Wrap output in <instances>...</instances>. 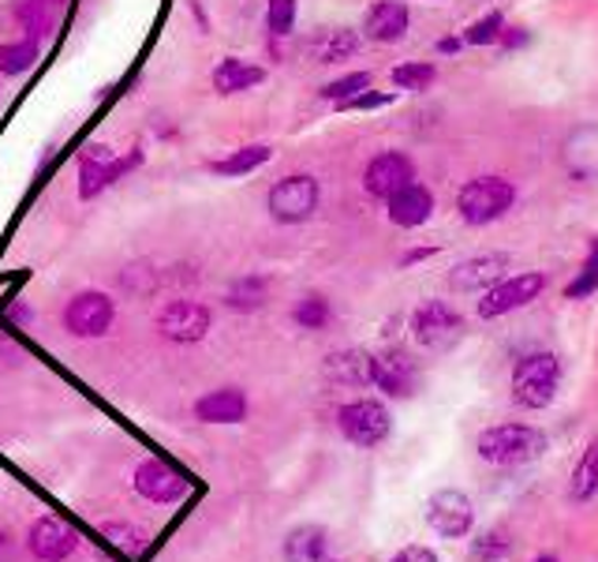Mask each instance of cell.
I'll return each mask as SVG.
<instances>
[{"mask_svg": "<svg viewBox=\"0 0 598 562\" xmlns=\"http://www.w3.org/2000/svg\"><path fill=\"white\" fill-rule=\"evenodd\" d=\"M546 289V274L528 270V274H512V278L494 282L490 289H482L479 296V319H501L509 312L528 308L531 300H539V293Z\"/></svg>", "mask_w": 598, "mask_h": 562, "instance_id": "52a82bcc", "label": "cell"}, {"mask_svg": "<svg viewBox=\"0 0 598 562\" xmlns=\"http://www.w3.org/2000/svg\"><path fill=\"white\" fill-rule=\"evenodd\" d=\"M195 416L202 424H240L247 421V394L240 386H218L195 402Z\"/></svg>", "mask_w": 598, "mask_h": 562, "instance_id": "ac0fdd59", "label": "cell"}, {"mask_svg": "<svg viewBox=\"0 0 598 562\" xmlns=\"http://www.w3.org/2000/svg\"><path fill=\"white\" fill-rule=\"evenodd\" d=\"M262 79H266V68L251 65V60L243 57H229L213 68V90H218V95H243V90L259 87Z\"/></svg>", "mask_w": 598, "mask_h": 562, "instance_id": "44dd1931", "label": "cell"}, {"mask_svg": "<svg viewBox=\"0 0 598 562\" xmlns=\"http://www.w3.org/2000/svg\"><path fill=\"white\" fill-rule=\"evenodd\" d=\"M460 49V38H441L438 42V53H457Z\"/></svg>", "mask_w": 598, "mask_h": 562, "instance_id": "60d3db41", "label": "cell"}, {"mask_svg": "<svg viewBox=\"0 0 598 562\" xmlns=\"http://www.w3.org/2000/svg\"><path fill=\"white\" fill-rule=\"evenodd\" d=\"M292 319L296 326H303V331H322V326H329V319H333V308H329L326 296L311 293L292 308Z\"/></svg>", "mask_w": 598, "mask_h": 562, "instance_id": "f546056e", "label": "cell"}, {"mask_svg": "<svg viewBox=\"0 0 598 562\" xmlns=\"http://www.w3.org/2000/svg\"><path fill=\"white\" fill-rule=\"evenodd\" d=\"M370 383L389 397H408L416 391V364H411L408 353L386 349V353L370 356Z\"/></svg>", "mask_w": 598, "mask_h": 562, "instance_id": "9a60e30c", "label": "cell"}, {"mask_svg": "<svg viewBox=\"0 0 598 562\" xmlns=\"http://www.w3.org/2000/svg\"><path fill=\"white\" fill-rule=\"evenodd\" d=\"M112 319H117V300L109 293L82 289L64 304V331L71 337H82V342L109 334Z\"/></svg>", "mask_w": 598, "mask_h": 562, "instance_id": "ba28073f", "label": "cell"}, {"mask_svg": "<svg viewBox=\"0 0 598 562\" xmlns=\"http://www.w3.org/2000/svg\"><path fill=\"white\" fill-rule=\"evenodd\" d=\"M38 57H41V49H38L34 38H23V42L0 46V76H8V79L27 76V71L38 65Z\"/></svg>", "mask_w": 598, "mask_h": 562, "instance_id": "4316f807", "label": "cell"}, {"mask_svg": "<svg viewBox=\"0 0 598 562\" xmlns=\"http://www.w3.org/2000/svg\"><path fill=\"white\" fill-rule=\"evenodd\" d=\"M595 289H598V240L591 244V259L584 263L580 278L569 285V296H587V293H595Z\"/></svg>", "mask_w": 598, "mask_h": 562, "instance_id": "d590c367", "label": "cell"}, {"mask_svg": "<svg viewBox=\"0 0 598 562\" xmlns=\"http://www.w3.org/2000/svg\"><path fill=\"white\" fill-rule=\"evenodd\" d=\"M546 446H550V438H546L539 427H528V424H494L476 438L482 462L501 465V469L528 465L546 454Z\"/></svg>", "mask_w": 598, "mask_h": 562, "instance_id": "6da1fadb", "label": "cell"}, {"mask_svg": "<svg viewBox=\"0 0 598 562\" xmlns=\"http://www.w3.org/2000/svg\"><path fill=\"white\" fill-rule=\"evenodd\" d=\"M411 27V12L405 0H378L370 4V12L363 19V34L378 46H393L408 34Z\"/></svg>", "mask_w": 598, "mask_h": 562, "instance_id": "2e32d148", "label": "cell"}, {"mask_svg": "<svg viewBox=\"0 0 598 562\" xmlns=\"http://www.w3.org/2000/svg\"><path fill=\"white\" fill-rule=\"evenodd\" d=\"M386 214H389V221L400 225V229H419V225H427L430 214H435V196H430V188H422V184L411 180L397 191V196L386 199Z\"/></svg>", "mask_w": 598, "mask_h": 562, "instance_id": "e0dca14e", "label": "cell"}, {"mask_svg": "<svg viewBox=\"0 0 598 562\" xmlns=\"http://www.w3.org/2000/svg\"><path fill=\"white\" fill-rule=\"evenodd\" d=\"M281 551L288 562H326L329 559V533L322 525H296V529H288Z\"/></svg>", "mask_w": 598, "mask_h": 562, "instance_id": "7402d4cb", "label": "cell"}, {"mask_svg": "<svg viewBox=\"0 0 598 562\" xmlns=\"http://www.w3.org/2000/svg\"><path fill=\"white\" fill-rule=\"evenodd\" d=\"M337 427L348 443L378 446V443H386L389 432H393V416H389V408L381 402H375V397H359V402L340 405Z\"/></svg>", "mask_w": 598, "mask_h": 562, "instance_id": "8992f818", "label": "cell"}, {"mask_svg": "<svg viewBox=\"0 0 598 562\" xmlns=\"http://www.w3.org/2000/svg\"><path fill=\"white\" fill-rule=\"evenodd\" d=\"M27 548H30V555H34L38 562H64V559L76 555L79 536H76V529H71L68 521L38 517L34 525H30V533H27Z\"/></svg>", "mask_w": 598, "mask_h": 562, "instance_id": "4fadbf2b", "label": "cell"}, {"mask_svg": "<svg viewBox=\"0 0 598 562\" xmlns=\"http://www.w3.org/2000/svg\"><path fill=\"white\" fill-rule=\"evenodd\" d=\"M131 484H136V492L142 499H150V503H180V499L191 495V480L180 473V469L158 462V457H147V462H139L136 476H131Z\"/></svg>", "mask_w": 598, "mask_h": 562, "instance_id": "8fae6325", "label": "cell"}, {"mask_svg": "<svg viewBox=\"0 0 598 562\" xmlns=\"http://www.w3.org/2000/svg\"><path fill=\"white\" fill-rule=\"evenodd\" d=\"M517 203V184L505 177H476L460 188L457 196V210L468 225H490L505 218Z\"/></svg>", "mask_w": 598, "mask_h": 562, "instance_id": "3957f363", "label": "cell"}, {"mask_svg": "<svg viewBox=\"0 0 598 562\" xmlns=\"http://www.w3.org/2000/svg\"><path fill=\"white\" fill-rule=\"evenodd\" d=\"M101 536L109 540V548H117L120 555L128 559H139L147 551V533L139 525H123V521H106L101 525Z\"/></svg>", "mask_w": 598, "mask_h": 562, "instance_id": "83f0119b", "label": "cell"}, {"mask_svg": "<svg viewBox=\"0 0 598 562\" xmlns=\"http://www.w3.org/2000/svg\"><path fill=\"white\" fill-rule=\"evenodd\" d=\"M598 495V438L584 446L580 462H576L572 476H569V499L572 503H591Z\"/></svg>", "mask_w": 598, "mask_h": 562, "instance_id": "603a6c76", "label": "cell"}, {"mask_svg": "<svg viewBox=\"0 0 598 562\" xmlns=\"http://www.w3.org/2000/svg\"><path fill=\"white\" fill-rule=\"evenodd\" d=\"M411 180H416V166H411V158L400 155V150H386V155L370 158L363 169V188H367V196H375V199L397 196V191Z\"/></svg>", "mask_w": 598, "mask_h": 562, "instance_id": "7c38bea8", "label": "cell"}, {"mask_svg": "<svg viewBox=\"0 0 598 562\" xmlns=\"http://www.w3.org/2000/svg\"><path fill=\"white\" fill-rule=\"evenodd\" d=\"M326 375L333 383H345V386H367L370 383V356L363 349L333 353L326 361Z\"/></svg>", "mask_w": 598, "mask_h": 562, "instance_id": "cb8c5ba5", "label": "cell"}, {"mask_svg": "<svg viewBox=\"0 0 598 562\" xmlns=\"http://www.w3.org/2000/svg\"><path fill=\"white\" fill-rule=\"evenodd\" d=\"M318 199H322V188H318V180L311 172H292V177H281L270 188L266 210H270L273 221L299 225L318 210Z\"/></svg>", "mask_w": 598, "mask_h": 562, "instance_id": "277c9868", "label": "cell"}, {"mask_svg": "<svg viewBox=\"0 0 598 562\" xmlns=\"http://www.w3.org/2000/svg\"><path fill=\"white\" fill-rule=\"evenodd\" d=\"M435 79H438V68L435 65H419V60L393 68V87L397 90H427Z\"/></svg>", "mask_w": 598, "mask_h": 562, "instance_id": "1f68e13d", "label": "cell"}, {"mask_svg": "<svg viewBox=\"0 0 598 562\" xmlns=\"http://www.w3.org/2000/svg\"><path fill=\"white\" fill-rule=\"evenodd\" d=\"M142 166V147L128 150L123 158H112L106 166H82V180H79V196L82 199H94L101 191L109 188V184H117L120 177H128L131 169Z\"/></svg>", "mask_w": 598, "mask_h": 562, "instance_id": "d6986e66", "label": "cell"}, {"mask_svg": "<svg viewBox=\"0 0 598 562\" xmlns=\"http://www.w3.org/2000/svg\"><path fill=\"white\" fill-rule=\"evenodd\" d=\"M393 101V95H378V90H359L356 98L340 101V109H352V112H363V109H381Z\"/></svg>", "mask_w": 598, "mask_h": 562, "instance_id": "8d00e7d4", "label": "cell"}, {"mask_svg": "<svg viewBox=\"0 0 598 562\" xmlns=\"http://www.w3.org/2000/svg\"><path fill=\"white\" fill-rule=\"evenodd\" d=\"M389 562H438V555H435V551H430V548L411 544V548H400Z\"/></svg>", "mask_w": 598, "mask_h": 562, "instance_id": "f35d334b", "label": "cell"}, {"mask_svg": "<svg viewBox=\"0 0 598 562\" xmlns=\"http://www.w3.org/2000/svg\"><path fill=\"white\" fill-rule=\"evenodd\" d=\"M427 525L435 529L438 536L460 540L476 529V506H471V499L457 492V487H441L427 503Z\"/></svg>", "mask_w": 598, "mask_h": 562, "instance_id": "9c48e42d", "label": "cell"}, {"mask_svg": "<svg viewBox=\"0 0 598 562\" xmlns=\"http://www.w3.org/2000/svg\"><path fill=\"white\" fill-rule=\"evenodd\" d=\"M509 555H512V544H509V536H505V533H487V536H479L476 544H471V559H476V562H501Z\"/></svg>", "mask_w": 598, "mask_h": 562, "instance_id": "e575fe53", "label": "cell"}, {"mask_svg": "<svg viewBox=\"0 0 598 562\" xmlns=\"http://www.w3.org/2000/svg\"><path fill=\"white\" fill-rule=\"evenodd\" d=\"M299 0H266V27H270L273 38H288L296 27Z\"/></svg>", "mask_w": 598, "mask_h": 562, "instance_id": "4dcf8cb0", "label": "cell"}, {"mask_svg": "<svg viewBox=\"0 0 598 562\" xmlns=\"http://www.w3.org/2000/svg\"><path fill=\"white\" fill-rule=\"evenodd\" d=\"M326 562H329V559H326Z\"/></svg>", "mask_w": 598, "mask_h": 562, "instance_id": "ee69618b", "label": "cell"}, {"mask_svg": "<svg viewBox=\"0 0 598 562\" xmlns=\"http://www.w3.org/2000/svg\"><path fill=\"white\" fill-rule=\"evenodd\" d=\"M359 46H363V38H359L356 30H348V27H329V30H322V34L311 38L307 53H311V60H318V65H340V60L356 57Z\"/></svg>", "mask_w": 598, "mask_h": 562, "instance_id": "ffe728a7", "label": "cell"}, {"mask_svg": "<svg viewBox=\"0 0 598 562\" xmlns=\"http://www.w3.org/2000/svg\"><path fill=\"white\" fill-rule=\"evenodd\" d=\"M561 383V361L554 353H528L520 356L517 367H512V402L520 408H531L539 413L558 397Z\"/></svg>", "mask_w": 598, "mask_h": 562, "instance_id": "7a4b0ae2", "label": "cell"}, {"mask_svg": "<svg viewBox=\"0 0 598 562\" xmlns=\"http://www.w3.org/2000/svg\"><path fill=\"white\" fill-rule=\"evenodd\" d=\"M498 42H501L505 49H517V46H524V42H528V34H524L520 27H505Z\"/></svg>", "mask_w": 598, "mask_h": 562, "instance_id": "ab89813d", "label": "cell"}, {"mask_svg": "<svg viewBox=\"0 0 598 562\" xmlns=\"http://www.w3.org/2000/svg\"><path fill=\"white\" fill-rule=\"evenodd\" d=\"M210 326H213V315L199 300H172L158 312V331L165 342L195 345L210 334Z\"/></svg>", "mask_w": 598, "mask_h": 562, "instance_id": "30bf717a", "label": "cell"}, {"mask_svg": "<svg viewBox=\"0 0 598 562\" xmlns=\"http://www.w3.org/2000/svg\"><path fill=\"white\" fill-rule=\"evenodd\" d=\"M501 30H505V16L501 12H487L482 19H476L468 30H464V38L460 42H468V46H494L501 38Z\"/></svg>", "mask_w": 598, "mask_h": 562, "instance_id": "d6a6232c", "label": "cell"}, {"mask_svg": "<svg viewBox=\"0 0 598 562\" xmlns=\"http://www.w3.org/2000/svg\"><path fill=\"white\" fill-rule=\"evenodd\" d=\"M16 19L23 23L27 38H34V42H38V38H46V34H53V12H49L46 0H19Z\"/></svg>", "mask_w": 598, "mask_h": 562, "instance_id": "f1b7e54d", "label": "cell"}, {"mask_svg": "<svg viewBox=\"0 0 598 562\" xmlns=\"http://www.w3.org/2000/svg\"><path fill=\"white\" fill-rule=\"evenodd\" d=\"M411 337L430 353H446L464 337V319L446 300H422L411 312Z\"/></svg>", "mask_w": 598, "mask_h": 562, "instance_id": "5b68a950", "label": "cell"}, {"mask_svg": "<svg viewBox=\"0 0 598 562\" xmlns=\"http://www.w3.org/2000/svg\"><path fill=\"white\" fill-rule=\"evenodd\" d=\"M370 87V71H348V76H340L333 79L329 87H322V98L326 101H348V98H356L359 90H367Z\"/></svg>", "mask_w": 598, "mask_h": 562, "instance_id": "836d02e7", "label": "cell"}, {"mask_svg": "<svg viewBox=\"0 0 598 562\" xmlns=\"http://www.w3.org/2000/svg\"><path fill=\"white\" fill-rule=\"evenodd\" d=\"M266 296H270V282L259 278V274H247V278L232 282L229 285V296H225V304H229L232 312H259L266 308Z\"/></svg>", "mask_w": 598, "mask_h": 562, "instance_id": "d4e9b609", "label": "cell"}, {"mask_svg": "<svg viewBox=\"0 0 598 562\" xmlns=\"http://www.w3.org/2000/svg\"><path fill=\"white\" fill-rule=\"evenodd\" d=\"M535 562H558V559H554V555H539V559H535Z\"/></svg>", "mask_w": 598, "mask_h": 562, "instance_id": "7bdbcfd3", "label": "cell"}, {"mask_svg": "<svg viewBox=\"0 0 598 562\" xmlns=\"http://www.w3.org/2000/svg\"><path fill=\"white\" fill-rule=\"evenodd\" d=\"M117 158V150H109V147H101V142H90L87 150L79 155V161L82 166H106V161H112Z\"/></svg>", "mask_w": 598, "mask_h": 562, "instance_id": "74e56055", "label": "cell"}, {"mask_svg": "<svg viewBox=\"0 0 598 562\" xmlns=\"http://www.w3.org/2000/svg\"><path fill=\"white\" fill-rule=\"evenodd\" d=\"M270 158H273L270 147H262V142H251V147H240V150H232L229 158L213 161L210 169L218 172V177H247V172H255L259 166H266Z\"/></svg>", "mask_w": 598, "mask_h": 562, "instance_id": "484cf974", "label": "cell"}, {"mask_svg": "<svg viewBox=\"0 0 598 562\" xmlns=\"http://www.w3.org/2000/svg\"><path fill=\"white\" fill-rule=\"evenodd\" d=\"M427 255H430V248H419V252H408V255H405V267H408V263H416V259H427Z\"/></svg>", "mask_w": 598, "mask_h": 562, "instance_id": "b9f144b4", "label": "cell"}, {"mask_svg": "<svg viewBox=\"0 0 598 562\" xmlns=\"http://www.w3.org/2000/svg\"><path fill=\"white\" fill-rule=\"evenodd\" d=\"M505 270H509V255L482 252V255H471V259L457 263L449 274V285L460 293H482V289H490L494 282H501Z\"/></svg>", "mask_w": 598, "mask_h": 562, "instance_id": "5bb4252c", "label": "cell"}]
</instances>
